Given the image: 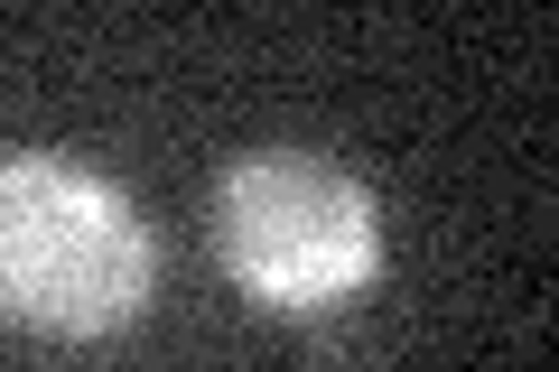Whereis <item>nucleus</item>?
Segmentation results:
<instances>
[{
  "instance_id": "nucleus-2",
  "label": "nucleus",
  "mask_w": 559,
  "mask_h": 372,
  "mask_svg": "<svg viewBox=\"0 0 559 372\" xmlns=\"http://www.w3.org/2000/svg\"><path fill=\"white\" fill-rule=\"evenodd\" d=\"M205 215H215L224 279L271 316H326L345 298H364L382 279V261H392L382 196L345 158L299 149V140L242 149L215 177V205Z\"/></svg>"
},
{
  "instance_id": "nucleus-1",
  "label": "nucleus",
  "mask_w": 559,
  "mask_h": 372,
  "mask_svg": "<svg viewBox=\"0 0 559 372\" xmlns=\"http://www.w3.org/2000/svg\"><path fill=\"white\" fill-rule=\"evenodd\" d=\"M159 233L103 168L0 149V316L38 335H112L150 308Z\"/></svg>"
}]
</instances>
